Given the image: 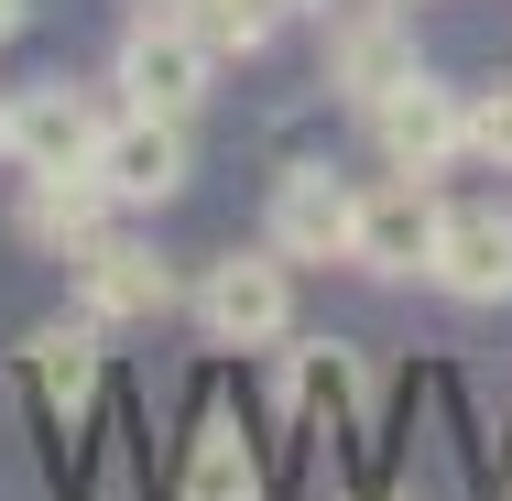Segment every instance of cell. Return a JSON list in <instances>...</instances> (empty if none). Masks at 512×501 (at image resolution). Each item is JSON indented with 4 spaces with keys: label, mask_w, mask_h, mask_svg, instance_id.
I'll list each match as a JSON object with an SVG mask.
<instances>
[{
    "label": "cell",
    "mask_w": 512,
    "mask_h": 501,
    "mask_svg": "<svg viewBox=\"0 0 512 501\" xmlns=\"http://www.w3.org/2000/svg\"><path fill=\"white\" fill-rule=\"evenodd\" d=\"M207 44L186 11H153L131 44H120V88H131V109H164V120H186V109L207 99Z\"/></svg>",
    "instance_id": "1"
},
{
    "label": "cell",
    "mask_w": 512,
    "mask_h": 501,
    "mask_svg": "<svg viewBox=\"0 0 512 501\" xmlns=\"http://www.w3.org/2000/svg\"><path fill=\"white\" fill-rule=\"evenodd\" d=\"M88 175H99L120 207H153V197H175V186H186V131H175L164 109H131V120H109V131H99Z\"/></svg>",
    "instance_id": "2"
},
{
    "label": "cell",
    "mask_w": 512,
    "mask_h": 501,
    "mask_svg": "<svg viewBox=\"0 0 512 501\" xmlns=\"http://www.w3.org/2000/svg\"><path fill=\"white\" fill-rule=\"evenodd\" d=\"M425 273H436L447 295H469V305H502L512 295V207H447Z\"/></svg>",
    "instance_id": "3"
},
{
    "label": "cell",
    "mask_w": 512,
    "mask_h": 501,
    "mask_svg": "<svg viewBox=\"0 0 512 501\" xmlns=\"http://www.w3.org/2000/svg\"><path fill=\"white\" fill-rule=\"evenodd\" d=\"M197 316H207V338H229V349H273L284 316H295L284 262H218V273L197 284Z\"/></svg>",
    "instance_id": "4"
},
{
    "label": "cell",
    "mask_w": 512,
    "mask_h": 501,
    "mask_svg": "<svg viewBox=\"0 0 512 501\" xmlns=\"http://www.w3.org/2000/svg\"><path fill=\"white\" fill-rule=\"evenodd\" d=\"M273 240H284L295 262H338V251L360 240V197H349L327 164H295V175L273 186Z\"/></svg>",
    "instance_id": "5"
},
{
    "label": "cell",
    "mask_w": 512,
    "mask_h": 501,
    "mask_svg": "<svg viewBox=\"0 0 512 501\" xmlns=\"http://www.w3.org/2000/svg\"><path fill=\"white\" fill-rule=\"evenodd\" d=\"M371 120H382V153H393L404 175H436V164H447V153L469 142V109L447 99L436 77H404V88L371 109Z\"/></svg>",
    "instance_id": "6"
},
{
    "label": "cell",
    "mask_w": 512,
    "mask_h": 501,
    "mask_svg": "<svg viewBox=\"0 0 512 501\" xmlns=\"http://www.w3.org/2000/svg\"><path fill=\"white\" fill-rule=\"evenodd\" d=\"M436 218H447V207H425V175L360 197V240H349V262H371V273H425V262H436Z\"/></svg>",
    "instance_id": "7"
},
{
    "label": "cell",
    "mask_w": 512,
    "mask_h": 501,
    "mask_svg": "<svg viewBox=\"0 0 512 501\" xmlns=\"http://www.w3.org/2000/svg\"><path fill=\"white\" fill-rule=\"evenodd\" d=\"M11 153H22L33 175H88L99 120L77 109V88H33V99H11Z\"/></svg>",
    "instance_id": "8"
},
{
    "label": "cell",
    "mask_w": 512,
    "mask_h": 501,
    "mask_svg": "<svg viewBox=\"0 0 512 501\" xmlns=\"http://www.w3.org/2000/svg\"><path fill=\"white\" fill-rule=\"evenodd\" d=\"M327 77H338L360 109H382V99L414 77V33H404V22H382V11H371V22H349V33L327 44Z\"/></svg>",
    "instance_id": "9"
},
{
    "label": "cell",
    "mask_w": 512,
    "mask_h": 501,
    "mask_svg": "<svg viewBox=\"0 0 512 501\" xmlns=\"http://www.w3.org/2000/svg\"><path fill=\"white\" fill-rule=\"evenodd\" d=\"M88 305H99V316H164V305H175V273H164L153 251H131V240H99V251H88Z\"/></svg>",
    "instance_id": "10"
},
{
    "label": "cell",
    "mask_w": 512,
    "mask_h": 501,
    "mask_svg": "<svg viewBox=\"0 0 512 501\" xmlns=\"http://www.w3.org/2000/svg\"><path fill=\"white\" fill-rule=\"evenodd\" d=\"M99 175H33V197H22V229L44 240V251H99Z\"/></svg>",
    "instance_id": "11"
},
{
    "label": "cell",
    "mask_w": 512,
    "mask_h": 501,
    "mask_svg": "<svg viewBox=\"0 0 512 501\" xmlns=\"http://www.w3.org/2000/svg\"><path fill=\"white\" fill-rule=\"evenodd\" d=\"M186 501H262V469H251V447L229 436V425H207L197 458H186Z\"/></svg>",
    "instance_id": "12"
},
{
    "label": "cell",
    "mask_w": 512,
    "mask_h": 501,
    "mask_svg": "<svg viewBox=\"0 0 512 501\" xmlns=\"http://www.w3.org/2000/svg\"><path fill=\"white\" fill-rule=\"evenodd\" d=\"M33 382L55 403H88V382H99V349H88V327H44L33 338Z\"/></svg>",
    "instance_id": "13"
},
{
    "label": "cell",
    "mask_w": 512,
    "mask_h": 501,
    "mask_svg": "<svg viewBox=\"0 0 512 501\" xmlns=\"http://www.w3.org/2000/svg\"><path fill=\"white\" fill-rule=\"evenodd\" d=\"M295 11H306V0H197V33H207V44H240V55H251V44H262L273 22H295Z\"/></svg>",
    "instance_id": "14"
},
{
    "label": "cell",
    "mask_w": 512,
    "mask_h": 501,
    "mask_svg": "<svg viewBox=\"0 0 512 501\" xmlns=\"http://www.w3.org/2000/svg\"><path fill=\"white\" fill-rule=\"evenodd\" d=\"M469 153H491V164L512 175V77H502V88H480V109H469Z\"/></svg>",
    "instance_id": "15"
},
{
    "label": "cell",
    "mask_w": 512,
    "mask_h": 501,
    "mask_svg": "<svg viewBox=\"0 0 512 501\" xmlns=\"http://www.w3.org/2000/svg\"><path fill=\"white\" fill-rule=\"evenodd\" d=\"M11 33H22V0H0V44H11Z\"/></svg>",
    "instance_id": "16"
},
{
    "label": "cell",
    "mask_w": 512,
    "mask_h": 501,
    "mask_svg": "<svg viewBox=\"0 0 512 501\" xmlns=\"http://www.w3.org/2000/svg\"><path fill=\"white\" fill-rule=\"evenodd\" d=\"M142 11H186V0H142Z\"/></svg>",
    "instance_id": "17"
},
{
    "label": "cell",
    "mask_w": 512,
    "mask_h": 501,
    "mask_svg": "<svg viewBox=\"0 0 512 501\" xmlns=\"http://www.w3.org/2000/svg\"><path fill=\"white\" fill-rule=\"evenodd\" d=\"M0 153H11V109H0Z\"/></svg>",
    "instance_id": "18"
}]
</instances>
